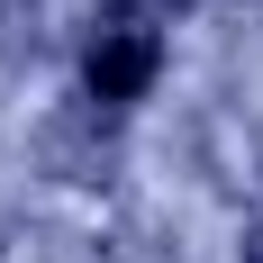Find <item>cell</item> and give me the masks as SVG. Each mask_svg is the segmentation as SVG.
<instances>
[{"mask_svg": "<svg viewBox=\"0 0 263 263\" xmlns=\"http://www.w3.org/2000/svg\"><path fill=\"white\" fill-rule=\"evenodd\" d=\"M155 73H163V18L136 9V0L100 9L91 18V46H82V91L100 109H127V100L155 91Z\"/></svg>", "mask_w": 263, "mask_h": 263, "instance_id": "cell-1", "label": "cell"}, {"mask_svg": "<svg viewBox=\"0 0 263 263\" xmlns=\"http://www.w3.org/2000/svg\"><path fill=\"white\" fill-rule=\"evenodd\" d=\"M46 155L64 182H100V163H109V127H100V100H82L73 118H54L46 127Z\"/></svg>", "mask_w": 263, "mask_h": 263, "instance_id": "cell-2", "label": "cell"}]
</instances>
